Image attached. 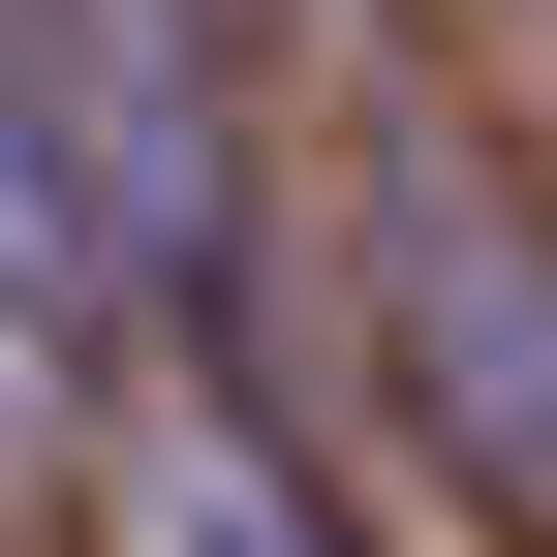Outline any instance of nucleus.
Listing matches in <instances>:
<instances>
[{"instance_id": "obj_5", "label": "nucleus", "mask_w": 557, "mask_h": 557, "mask_svg": "<svg viewBox=\"0 0 557 557\" xmlns=\"http://www.w3.org/2000/svg\"><path fill=\"white\" fill-rule=\"evenodd\" d=\"M32 496H62V341L0 310V527H32Z\"/></svg>"}, {"instance_id": "obj_1", "label": "nucleus", "mask_w": 557, "mask_h": 557, "mask_svg": "<svg viewBox=\"0 0 557 557\" xmlns=\"http://www.w3.org/2000/svg\"><path fill=\"white\" fill-rule=\"evenodd\" d=\"M0 62H32V156H62V248H94V310H248V62L218 0H0Z\"/></svg>"}, {"instance_id": "obj_2", "label": "nucleus", "mask_w": 557, "mask_h": 557, "mask_svg": "<svg viewBox=\"0 0 557 557\" xmlns=\"http://www.w3.org/2000/svg\"><path fill=\"white\" fill-rule=\"evenodd\" d=\"M341 248H372V341H403V403H434V465L496 527H557V186L496 124H372Z\"/></svg>"}, {"instance_id": "obj_4", "label": "nucleus", "mask_w": 557, "mask_h": 557, "mask_svg": "<svg viewBox=\"0 0 557 557\" xmlns=\"http://www.w3.org/2000/svg\"><path fill=\"white\" fill-rule=\"evenodd\" d=\"M0 310L94 341V248H62V156H32V62H0Z\"/></svg>"}, {"instance_id": "obj_3", "label": "nucleus", "mask_w": 557, "mask_h": 557, "mask_svg": "<svg viewBox=\"0 0 557 557\" xmlns=\"http://www.w3.org/2000/svg\"><path fill=\"white\" fill-rule=\"evenodd\" d=\"M124 557H372V527H341L248 403H156V434H124Z\"/></svg>"}]
</instances>
